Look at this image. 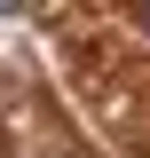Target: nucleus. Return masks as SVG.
<instances>
[{
	"instance_id": "nucleus-1",
	"label": "nucleus",
	"mask_w": 150,
	"mask_h": 158,
	"mask_svg": "<svg viewBox=\"0 0 150 158\" xmlns=\"http://www.w3.org/2000/svg\"><path fill=\"white\" fill-rule=\"evenodd\" d=\"M142 32H150V8H142Z\"/></svg>"
}]
</instances>
